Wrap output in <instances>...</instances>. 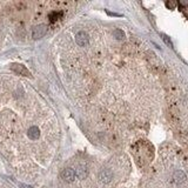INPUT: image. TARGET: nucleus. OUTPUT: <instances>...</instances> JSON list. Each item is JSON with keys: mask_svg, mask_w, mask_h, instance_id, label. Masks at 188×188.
Segmentation results:
<instances>
[{"mask_svg": "<svg viewBox=\"0 0 188 188\" xmlns=\"http://www.w3.org/2000/svg\"><path fill=\"white\" fill-rule=\"evenodd\" d=\"M46 32H47V26L44 25V24H40V25H38V26H35L33 28L32 38L33 39H40V38H43L46 34Z\"/></svg>", "mask_w": 188, "mask_h": 188, "instance_id": "obj_1", "label": "nucleus"}, {"mask_svg": "<svg viewBox=\"0 0 188 188\" xmlns=\"http://www.w3.org/2000/svg\"><path fill=\"white\" fill-rule=\"evenodd\" d=\"M112 179H113V173H112L110 169H102L101 172L99 173V180L104 185L110 184L112 181Z\"/></svg>", "mask_w": 188, "mask_h": 188, "instance_id": "obj_2", "label": "nucleus"}, {"mask_svg": "<svg viewBox=\"0 0 188 188\" xmlns=\"http://www.w3.org/2000/svg\"><path fill=\"white\" fill-rule=\"evenodd\" d=\"M75 171L74 169H72V168H66V169H63V172L61 173V178L63 179V181H66V182H73L74 180H75Z\"/></svg>", "mask_w": 188, "mask_h": 188, "instance_id": "obj_3", "label": "nucleus"}, {"mask_svg": "<svg viewBox=\"0 0 188 188\" xmlns=\"http://www.w3.org/2000/svg\"><path fill=\"white\" fill-rule=\"evenodd\" d=\"M88 35L86 32H79L75 37V43L78 44V46L80 47H85L88 45Z\"/></svg>", "mask_w": 188, "mask_h": 188, "instance_id": "obj_4", "label": "nucleus"}, {"mask_svg": "<svg viewBox=\"0 0 188 188\" xmlns=\"http://www.w3.org/2000/svg\"><path fill=\"white\" fill-rule=\"evenodd\" d=\"M173 180H174L175 184L180 185V184H182V182L186 181V174L182 172V171H176V172L174 173V175H173Z\"/></svg>", "mask_w": 188, "mask_h": 188, "instance_id": "obj_5", "label": "nucleus"}, {"mask_svg": "<svg viewBox=\"0 0 188 188\" xmlns=\"http://www.w3.org/2000/svg\"><path fill=\"white\" fill-rule=\"evenodd\" d=\"M75 175H78L79 179H85L87 176V168L82 165H80L77 167V172H75Z\"/></svg>", "mask_w": 188, "mask_h": 188, "instance_id": "obj_6", "label": "nucleus"}, {"mask_svg": "<svg viewBox=\"0 0 188 188\" xmlns=\"http://www.w3.org/2000/svg\"><path fill=\"white\" fill-rule=\"evenodd\" d=\"M14 71H16L18 74H26V75H30V72L24 67V66H21V65H13V67H12Z\"/></svg>", "mask_w": 188, "mask_h": 188, "instance_id": "obj_7", "label": "nucleus"}, {"mask_svg": "<svg viewBox=\"0 0 188 188\" xmlns=\"http://www.w3.org/2000/svg\"><path fill=\"white\" fill-rule=\"evenodd\" d=\"M63 16V13L61 12H59V11H54V12H52V13H49V20L52 21V22H55L57 20H59L60 18Z\"/></svg>", "mask_w": 188, "mask_h": 188, "instance_id": "obj_8", "label": "nucleus"}, {"mask_svg": "<svg viewBox=\"0 0 188 188\" xmlns=\"http://www.w3.org/2000/svg\"><path fill=\"white\" fill-rule=\"evenodd\" d=\"M113 34H114V37L118 39V40H122V39H125V32L122 31V30H115V31L113 32Z\"/></svg>", "mask_w": 188, "mask_h": 188, "instance_id": "obj_9", "label": "nucleus"}]
</instances>
